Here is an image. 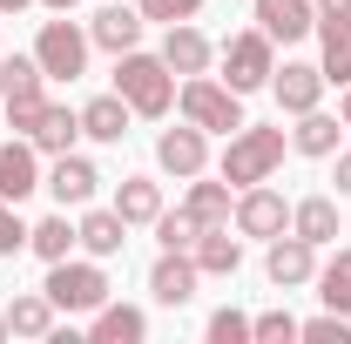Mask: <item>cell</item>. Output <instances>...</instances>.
Segmentation results:
<instances>
[{"label":"cell","mask_w":351,"mask_h":344,"mask_svg":"<svg viewBox=\"0 0 351 344\" xmlns=\"http://www.w3.org/2000/svg\"><path fill=\"white\" fill-rule=\"evenodd\" d=\"M115 95L129 101L135 115H169V101H176V75H169V61L162 54H122L115 61Z\"/></svg>","instance_id":"1"},{"label":"cell","mask_w":351,"mask_h":344,"mask_svg":"<svg viewBox=\"0 0 351 344\" xmlns=\"http://www.w3.org/2000/svg\"><path fill=\"white\" fill-rule=\"evenodd\" d=\"M284 162V129H243L230 135V149H223V182L230 189H250V182H270Z\"/></svg>","instance_id":"2"},{"label":"cell","mask_w":351,"mask_h":344,"mask_svg":"<svg viewBox=\"0 0 351 344\" xmlns=\"http://www.w3.org/2000/svg\"><path fill=\"white\" fill-rule=\"evenodd\" d=\"M176 101H182V122H196L203 135H237L243 129V95L223 88V82H210V75H189Z\"/></svg>","instance_id":"3"},{"label":"cell","mask_w":351,"mask_h":344,"mask_svg":"<svg viewBox=\"0 0 351 344\" xmlns=\"http://www.w3.org/2000/svg\"><path fill=\"white\" fill-rule=\"evenodd\" d=\"M47 297H54V310H101L108 304V277L95 270V263H47Z\"/></svg>","instance_id":"4"},{"label":"cell","mask_w":351,"mask_h":344,"mask_svg":"<svg viewBox=\"0 0 351 344\" xmlns=\"http://www.w3.org/2000/svg\"><path fill=\"white\" fill-rule=\"evenodd\" d=\"M223 75L230 82L223 88H237V95H250V88H270V75H277V61H270V34H230L223 41Z\"/></svg>","instance_id":"5"},{"label":"cell","mask_w":351,"mask_h":344,"mask_svg":"<svg viewBox=\"0 0 351 344\" xmlns=\"http://www.w3.org/2000/svg\"><path fill=\"white\" fill-rule=\"evenodd\" d=\"M34 61H41L47 82H75L88 68V34L75 27V21H47L41 41H34Z\"/></svg>","instance_id":"6"},{"label":"cell","mask_w":351,"mask_h":344,"mask_svg":"<svg viewBox=\"0 0 351 344\" xmlns=\"http://www.w3.org/2000/svg\"><path fill=\"white\" fill-rule=\"evenodd\" d=\"M47 75H41V61H7V95H0V101H7V122H14V129H34V122H41V108H47Z\"/></svg>","instance_id":"7"},{"label":"cell","mask_w":351,"mask_h":344,"mask_svg":"<svg viewBox=\"0 0 351 344\" xmlns=\"http://www.w3.org/2000/svg\"><path fill=\"white\" fill-rule=\"evenodd\" d=\"M263 270H270V284H277V291H298V284H311V277H317V243H304L298 230H291V236H270Z\"/></svg>","instance_id":"8"},{"label":"cell","mask_w":351,"mask_h":344,"mask_svg":"<svg viewBox=\"0 0 351 344\" xmlns=\"http://www.w3.org/2000/svg\"><path fill=\"white\" fill-rule=\"evenodd\" d=\"M237 230H243V236H284V230H291V203H284L277 189L250 182V189L237 196Z\"/></svg>","instance_id":"9"},{"label":"cell","mask_w":351,"mask_h":344,"mask_svg":"<svg viewBox=\"0 0 351 344\" xmlns=\"http://www.w3.org/2000/svg\"><path fill=\"white\" fill-rule=\"evenodd\" d=\"M196 257H182V250H162L156 257V270H149V291H156V304H169V310H182V304L196 297Z\"/></svg>","instance_id":"10"},{"label":"cell","mask_w":351,"mask_h":344,"mask_svg":"<svg viewBox=\"0 0 351 344\" xmlns=\"http://www.w3.org/2000/svg\"><path fill=\"white\" fill-rule=\"evenodd\" d=\"M270 95H277V108H284V115H311V108H317V95H324V68L291 61L284 75H270Z\"/></svg>","instance_id":"11"},{"label":"cell","mask_w":351,"mask_h":344,"mask_svg":"<svg viewBox=\"0 0 351 344\" xmlns=\"http://www.w3.org/2000/svg\"><path fill=\"white\" fill-rule=\"evenodd\" d=\"M41 189V149L34 142H0V196L21 203Z\"/></svg>","instance_id":"12"},{"label":"cell","mask_w":351,"mask_h":344,"mask_svg":"<svg viewBox=\"0 0 351 344\" xmlns=\"http://www.w3.org/2000/svg\"><path fill=\"white\" fill-rule=\"evenodd\" d=\"M95 182H101V169H95L88 156H75V149H68V156H54V169H47V189H54V203H61V210H68V203L82 210L88 196H95Z\"/></svg>","instance_id":"13"},{"label":"cell","mask_w":351,"mask_h":344,"mask_svg":"<svg viewBox=\"0 0 351 344\" xmlns=\"http://www.w3.org/2000/svg\"><path fill=\"white\" fill-rule=\"evenodd\" d=\"M156 162H162L169 175H182V182H189V175H203V162H210L203 129H196V122H189V129H162V142H156Z\"/></svg>","instance_id":"14"},{"label":"cell","mask_w":351,"mask_h":344,"mask_svg":"<svg viewBox=\"0 0 351 344\" xmlns=\"http://www.w3.org/2000/svg\"><path fill=\"white\" fill-rule=\"evenodd\" d=\"M189 257H196V270H203V277H237V263H243V243L230 236V223H210V230L189 243Z\"/></svg>","instance_id":"15"},{"label":"cell","mask_w":351,"mask_h":344,"mask_svg":"<svg viewBox=\"0 0 351 344\" xmlns=\"http://www.w3.org/2000/svg\"><path fill=\"white\" fill-rule=\"evenodd\" d=\"M317 41H324V82L351 88V14H317Z\"/></svg>","instance_id":"16"},{"label":"cell","mask_w":351,"mask_h":344,"mask_svg":"<svg viewBox=\"0 0 351 344\" xmlns=\"http://www.w3.org/2000/svg\"><path fill=\"white\" fill-rule=\"evenodd\" d=\"M257 21H263L270 41H304L317 27V7L311 0H257Z\"/></svg>","instance_id":"17"},{"label":"cell","mask_w":351,"mask_h":344,"mask_svg":"<svg viewBox=\"0 0 351 344\" xmlns=\"http://www.w3.org/2000/svg\"><path fill=\"white\" fill-rule=\"evenodd\" d=\"M88 41H101L108 54H129V47L142 41V7H122V0H115V7H101V14H95V27H88Z\"/></svg>","instance_id":"18"},{"label":"cell","mask_w":351,"mask_h":344,"mask_svg":"<svg viewBox=\"0 0 351 344\" xmlns=\"http://www.w3.org/2000/svg\"><path fill=\"white\" fill-rule=\"evenodd\" d=\"M210 54H217V47H210V34H196L189 21H176L169 41H162V61H169V75H203V68H210Z\"/></svg>","instance_id":"19"},{"label":"cell","mask_w":351,"mask_h":344,"mask_svg":"<svg viewBox=\"0 0 351 344\" xmlns=\"http://www.w3.org/2000/svg\"><path fill=\"white\" fill-rule=\"evenodd\" d=\"M129 101H122V95H95V101H88L82 108V135H95V142H122V135H129Z\"/></svg>","instance_id":"20"},{"label":"cell","mask_w":351,"mask_h":344,"mask_svg":"<svg viewBox=\"0 0 351 344\" xmlns=\"http://www.w3.org/2000/svg\"><path fill=\"white\" fill-rule=\"evenodd\" d=\"M291 230H298L304 243H317V250L338 243V203H331V196H304V203L291 210Z\"/></svg>","instance_id":"21"},{"label":"cell","mask_w":351,"mask_h":344,"mask_svg":"<svg viewBox=\"0 0 351 344\" xmlns=\"http://www.w3.org/2000/svg\"><path fill=\"white\" fill-rule=\"evenodd\" d=\"M75 135H82V115H68V108H54V101H47L41 122L27 129V142H34L41 156H68V149H75Z\"/></svg>","instance_id":"22"},{"label":"cell","mask_w":351,"mask_h":344,"mask_svg":"<svg viewBox=\"0 0 351 344\" xmlns=\"http://www.w3.org/2000/svg\"><path fill=\"white\" fill-rule=\"evenodd\" d=\"M75 230H82V250H88V257H115V250L129 243V223H122L115 210H88Z\"/></svg>","instance_id":"23"},{"label":"cell","mask_w":351,"mask_h":344,"mask_svg":"<svg viewBox=\"0 0 351 344\" xmlns=\"http://www.w3.org/2000/svg\"><path fill=\"white\" fill-rule=\"evenodd\" d=\"M142 331H149V317H142V310H129V304H101L88 338H95V344H142Z\"/></svg>","instance_id":"24"},{"label":"cell","mask_w":351,"mask_h":344,"mask_svg":"<svg viewBox=\"0 0 351 344\" xmlns=\"http://www.w3.org/2000/svg\"><path fill=\"white\" fill-rule=\"evenodd\" d=\"M115 216H122V223H156V216H162V189H156L149 175H122V189H115Z\"/></svg>","instance_id":"25"},{"label":"cell","mask_w":351,"mask_h":344,"mask_svg":"<svg viewBox=\"0 0 351 344\" xmlns=\"http://www.w3.org/2000/svg\"><path fill=\"white\" fill-rule=\"evenodd\" d=\"M338 129H345L338 115H317V108H311V115H298L291 149H298V156H338Z\"/></svg>","instance_id":"26"},{"label":"cell","mask_w":351,"mask_h":344,"mask_svg":"<svg viewBox=\"0 0 351 344\" xmlns=\"http://www.w3.org/2000/svg\"><path fill=\"white\" fill-rule=\"evenodd\" d=\"M182 210L196 216L203 230H210V223H230V216H237V203H230V182H196V175H189V203H182Z\"/></svg>","instance_id":"27"},{"label":"cell","mask_w":351,"mask_h":344,"mask_svg":"<svg viewBox=\"0 0 351 344\" xmlns=\"http://www.w3.org/2000/svg\"><path fill=\"white\" fill-rule=\"evenodd\" d=\"M75 243H82V230H75L68 216H47V223H34V230H27V250H34V257H47V263H61Z\"/></svg>","instance_id":"28"},{"label":"cell","mask_w":351,"mask_h":344,"mask_svg":"<svg viewBox=\"0 0 351 344\" xmlns=\"http://www.w3.org/2000/svg\"><path fill=\"white\" fill-rule=\"evenodd\" d=\"M7 331H21V338H47L54 331V297H14L7 304Z\"/></svg>","instance_id":"29"},{"label":"cell","mask_w":351,"mask_h":344,"mask_svg":"<svg viewBox=\"0 0 351 344\" xmlns=\"http://www.w3.org/2000/svg\"><path fill=\"white\" fill-rule=\"evenodd\" d=\"M317 297H324V310H345V317H351V250H338V257L324 263Z\"/></svg>","instance_id":"30"},{"label":"cell","mask_w":351,"mask_h":344,"mask_svg":"<svg viewBox=\"0 0 351 344\" xmlns=\"http://www.w3.org/2000/svg\"><path fill=\"white\" fill-rule=\"evenodd\" d=\"M156 236H162V250H189V243H196V236H203V223H196V216H189V210H162V216H156Z\"/></svg>","instance_id":"31"},{"label":"cell","mask_w":351,"mask_h":344,"mask_svg":"<svg viewBox=\"0 0 351 344\" xmlns=\"http://www.w3.org/2000/svg\"><path fill=\"white\" fill-rule=\"evenodd\" d=\"M298 338H311V344H351V317L345 310H324V317L298 324Z\"/></svg>","instance_id":"32"},{"label":"cell","mask_w":351,"mask_h":344,"mask_svg":"<svg viewBox=\"0 0 351 344\" xmlns=\"http://www.w3.org/2000/svg\"><path fill=\"white\" fill-rule=\"evenodd\" d=\"M250 338L257 344H291L298 338V317L291 310H263V317H250Z\"/></svg>","instance_id":"33"},{"label":"cell","mask_w":351,"mask_h":344,"mask_svg":"<svg viewBox=\"0 0 351 344\" xmlns=\"http://www.w3.org/2000/svg\"><path fill=\"white\" fill-rule=\"evenodd\" d=\"M21 203H7V196H0V257H21V250H27V223H21Z\"/></svg>","instance_id":"34"},{"label":"cell","mask_w":351,"mask_h":344,"mask_svg":"<svg viewBox=\"0 0 351 344\" xmlns=\"http://www.w3.org/2000/svg\"><path fill=\"white\" fill-rule=\"evenodd\" d=\"M196 14H203V0H142V21H162V27L196 21Z\"/></svg>","instance_id":"35"},{"label":"cell","mask_w":351,"mask_h":344,"mask_svg":"<svg viewBox=\"0 0 351 344\" xmlns=\"http://www.w3.org/2000/svg\"><path fill=\"white\" fill-rule=\"evenodd\" d=\"M210 344H250V317L243 310H217L210 317Z\"/></svg>","instance_id":"36"},{"label":"cell","mask_w":351,"mask_h":344,"mask_svg":"<svg viewBox=\"0 0 351 344\" xmlns=\"http://www.w3.org/2000/svg\"><path fill=\"white\" fill-rule=\"evenodd\" d=\"M338 196H351V149L338 156Z\"/></svg>","instance_id":"37"},{"label":"cell","mask_w":351,"mask_h":344,"mask_svg":"<svg viewBox=\"0 0 351 344\" xmlns=\"http://www.w3.org/2000/svg\"><path fill=\"white\" fill-rule=\"evenodd\" d=\"M317 14H351V0H317Z\"/></svg>","instance_id":"38"},{"label":"cell","mask_w":351,"mask_h":344,"mask_svg":"<svg viewBox=\"0 0 351 344\" xmlns=\"http://www.w3.org/2000/svg\"><path fill=\"white\" fill-rule=\"evenodd\" d=\"M21 7H27V0H0V14H21Z\"/></svg>","instance_id":"39"},{"label":"cell","mask_w":351,"mask_h":344,"mask_svg":"<svg viewBox=\"0 0 351 344\" xmlns=\"http://www.w3.org/2000/svg\"><path fill=\"white\" fill-rule=\"evenodd\" d=\"M41 7H54V14H68V7H75V0H41Z\"/></svg>","instance_id":"40"},{"label":"cell","mask_w":351,"mask_h":344,"mask_svg":"<svg viewBox=\"0 0 351 344\" xmlns=\"http://www.w3.org/2000/svg\"><path fill=\"white\" fill-rule=\"evenodd\" d=\"M345 129H351V88H345Z\"/></svg>","instance_id":"41"},{"label":"cell","mask_w":351,"mask_h":344,"mask_svg":"<svg viewBox=\"0 0 351 344\" xmlns=\"http://www.w3.org/2000/svg\"><path fill=\"white\" fill-rule=\"evenodd\" d=\"M0 338H7V310H0Z\"/></svg>","instance_id":"42"},{"label":"cell","mask_w":351,"mask_h":344,"mask_svg":"<svg viewBox=\"0 0 351 344\" xmlns=\"http://www.w3.org/2000/svg\"><path fill=\"white\" fill-rule=\"evenodd\" d=\"M0 95H7V68H0Z\"/></svg>","instance_id":"43"}]
</instances>
